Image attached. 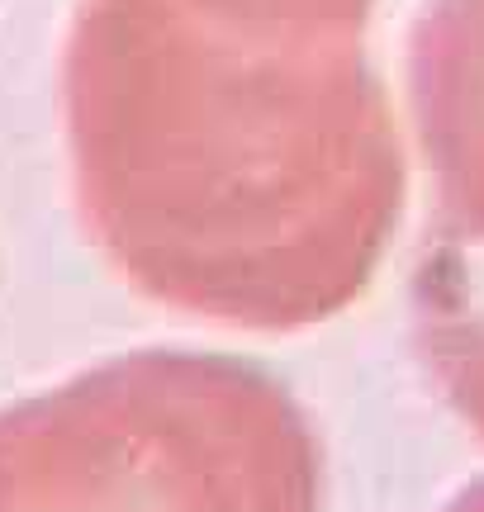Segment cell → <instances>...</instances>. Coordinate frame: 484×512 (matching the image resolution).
Returning <instances> with one entry per match:
<instances>
[{
	"mask_svg": "<svg viewBox=\"0 0 484 512\" xmlns=\"http://www.w3.org/2000/svg\"><path fill=\"white\" fill-rule=\"evenodd\" d=\"M380 0H76L57 105L76 209L138 294L242 332L356 304L409 195Z\"/></svg>",
	"mask_w": 484,
	"mask_h": 512,
	"instance_id": "cell-1",
	"label": "cell"
},
{
	"mask_svg": "<svg viewBox=\"0 0 484 512\" xmlns=\"http://www.w3.org/2000/svg\"><path fill=\"white\" fill-rule=\"evenodd\" d=\"M295 394L238 356L143 347L0 408V512H318Z\"/></svg>",
	"mask_w": 484,
	"mask_h": 512,
	"instance_id": "cell-2",
	"label": "cell"
},
{
	"mask_svg": "<svg viewBox=\"0 0 484 512\" xmlns=\"http://www.w3.org/2000/svg\"><path fill=\"white\" fill-rule=\"evenodd\" d=\"M404 86L432 185L428 228L484 247V0H428L418 10Z\"/></svg>",
	"mask_w": 484,
	"mask_h": 512,
	"instance_id": "cell-3",
	"label": "cell"
},
{
	"mask_svg": "<svg viewBox=\"0 0 484 512\" xmlns=\"http://www.w3.org/2000/svg\"><path fill=\"white\" fill-rule=\"evenodd\" d=\"M413 347L437 394L484 441V247L428 228L413 266Z\"/></svg>",
	"mask_w": 484,
	"mask_h": 512,
	"instance_id": "cell-4",
	"label": "cell"
},
{
	"mask_svg": "<svg viewBox=\"0 0 484 512\" xmlns=\"http://www.w3.org/2000/svg\"><path fill=\"white\" fill-rule=\"evenodd\" d=\"M442 512H484V479L480 484H470V489H461Z\"/></svg>",
	"mask_w": 484,
	"mask_h": 512,
	"instance_id": "cell-5",
	"label": "cell"
}]
</instances>
